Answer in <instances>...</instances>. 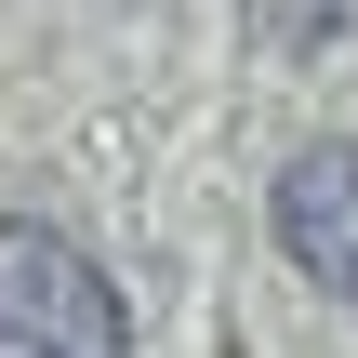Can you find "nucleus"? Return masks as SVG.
I'll return each instance as SVG.
<instances>
[{
	"mask_svg": "<svg viewBox=\"0 0 358 358\" xmlns=\"http://www.w3.org/2000/svg\"><path fill=\"white\" fill-rule=\"evenodd\" d=\"M133 306L66 226H0V358H120Z\"/></svg>",
	"mask_w": 358,
	"mask_h": 358,
	"instance_id": "nucleus-1",
	"label": "nucleus"
},
{
	"mask_svg": "<svg viewBox=\"0 0 358 358\" xmlns=\"http://www.w3.org/2000/svg\"><path fill=\"white\" fill-rule=\"evenodd\" d=\"M266 226H279V252H292L319 292H345V306H358V133L292 146V173H279V199H266Z\"/></svg>",
	"mask_w": 358,
	"mask_h": 358,
	"instance_id": "nucleus-2",
	"label": "nucleus"
},
{
	"mask_svg": "<svg viewBox=\"0 0 358 358\" xmlns=\"http://www.w3.org/2000/svg\"><path fill=\"white\" fill-rule=\"evenodd\" d=\"M345 27V0H252V40L266 53H306V40H332Z\"/></svg>",
	"mask_w": 358,
	"mask_h": 358,
	"instance_id": "nucleus-3",
	"label": "nucleus"
}]
</instances>
